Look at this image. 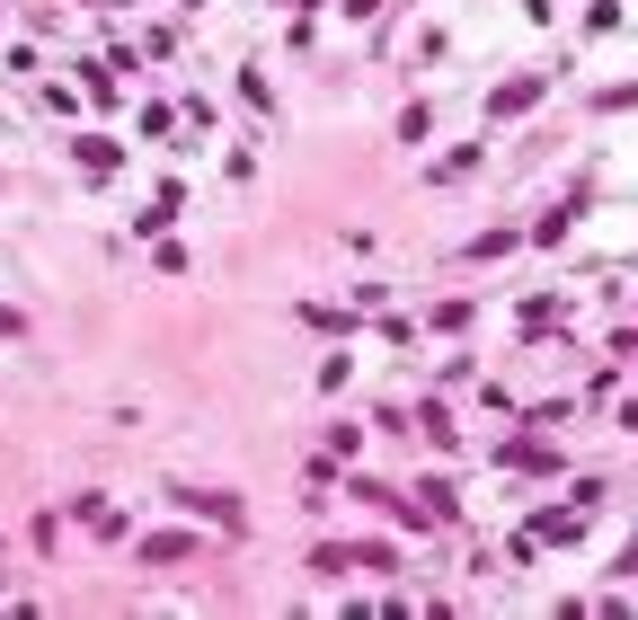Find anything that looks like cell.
Listing matches in <instances>:
<instances>
[{
    "label": "cell",
    "mask_w": 638,
    "mask_h": 620,
    "mask_svg": "<svg viewBox=\"0 0 638 620\" xmlns=\"http://www.w3.org/2000/svg\"><path fill=\"white\" fill-rule=\"evenodd\" d=\"M142 558H151V567H187V532H178V541H169V532H160V541H142Z\"/></svg>",
    "instance_id": "1"
}]
</instances>
